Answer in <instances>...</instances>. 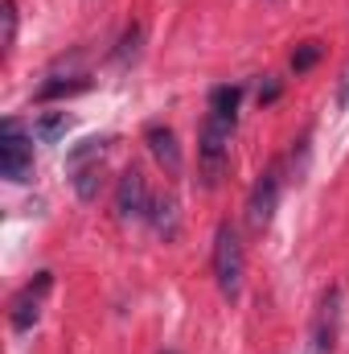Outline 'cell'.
Returning a JSON list of instances; mask_svg holds the SVG:
<instances>
[{
	"label": "cell",
	"mask_w": 349,
	"mask_h": 354,
	"mask_svg": "<svg viewBox=\"0 0 349 354\" xmlns=\"http://www.w3.org/2000/svg\"><path fill=\"white\" fill-rule=\"evenodd\" d=\"M140 41H144V29L132 21V25L119 33V46H115V54H111V58H115V66H132V62L140 58Z\"/></svg>",
	"instance_id": "13"
},
{
	"label": "cell",
	"mask_w": 349,
	"mask_h": 354,
	"mask_svg": "<svg viewBox=\"0 0 349 354\" xmlns=\"http://www.w3.org/2000/svg\"><path fill=\"white\" fill-rule=\"evenodd\" d=\"M271 99H279V79H267L259 87V103H271Z\"/></svg>",
	"instance_id": "18"
},
{
	"label": "cell",
	"mask_w": 349,
	"mask_h": 354,
	"mask_svg": "<svg viewBox=\"0 0 349 354\" xmlns=\"http://www.w3.org/2000/svg\"><path fill=\"white\" fill-rule=\"evenodd\" d=\"M279 189H283V169H279V161H271L259 177H255V185H251V194H247V227L263 235L267 227H271V218H275V210H279Z\"/></svg>",
	"instance_id": "4"
},
{
	"label": "cell",
	"mask_w": 349,
	"mask_h": 354,
	"mask_svg": "<svg viewBox=\"0 0 349 354\" xmlns=\"http://www.w3.org/2000/svg\"><path fill=\"white\" fill-rule=\"evenodd\" d=\"M103 157H107V140H103V136L79 140V145L66 153V174H70V169H83V165H90V161H103Z\"/></svg>",
	"instance_id": "12"
},
{
	"label": "cell",
	"mask_w": 349,
	"mask_h": 354,
	"mask_svg": "<svg viewBox=\"0 0 349 354\" xmlns=\"http://www.w3.org/2000/svg\"><path fill=\"white\" fill-rule=\"evenodd\" d=\"M321 54H325V46H321V41H300V46L292 50V71H296V75L312 71V66L321 62Z\"/></svg>",
	"instance_id": "17"
},
{
	"label": "cell",
	"mask_w": 349,
	"mask_h": 354,
	"mask_svg": "<svg viewBox=\"0 0 349 354\" xmlns=\"http://www.w3.org/2000/svg\"><path fill=\"white\" fill-rule=\"evenodd\" d=\"M148 210H152L148 181H144V174L132 165V169H123L119 181H115V214H119L123 223H132V218H148Z\"/></svg>",
	"instance_id": "7"
},
{
	"label": "cell",
	"mask_w": 349,
	"mask_h": 354,
	"mask_svg": "<svg viewBox=\"0 0 349 354\" xmlns=\"http://www.w3.org/2000/svg\"><path fill=\"white\" fill-rule=\"evenodd\" d=\"M50 288H54V272H37L25 288H17V297L8 301V326H12L17 334H29V330L37 326Z\"/></svg>",
	"instance_id": "5"
},
{
	"label": "cell",
	"mask_w": 349,
	"mask_h": 354,
	"mask_svg": "<svg viewBox=\"0 0 349 354\" xmlns=\"http://www.w3.org/2000/svg\"><path fill=\"white\" fill-rule=\"evenodd\" d=\"M235 120L239 115H222V111H206V120H201V132H197V174H201L206 189H214L226 177Z\"/></svg>",
	"instance_id": "1"
},
{
	"label": "cell",
	"mask_w": 349,
	"mask_h": 354,
	"mask_svg": "<svg viewBox=\"0 0 349 354\" xmlns=\"http://www.w3.org/2000/svg\"><path fill=\"white\" fill-rule=\"evenodd\" d=\"M161 354H177V351H161Z\"/></svg>",
	"instance_id": "20"
},
{
	"label": "cell",
	"mask_w": 349,
	"mask_h": 354,
	"mask_svg": "<svg viewBox=\"0 0 349 354\" xmlns=\"http://www.w3.org/2000/svg\"><path fill=\"white\" fill-rule=\"evenodd\" d=\"M148 223H152V231H157L161 239H169V243L181 235V210H177V198H173V194H161V198H152Z\"/></svg>",
	"instance_id": "9"
},
{
	"label": "cell",
	"mask_w": 349,
	"mask_h": 354,
	"mask_svg": "<svg viewBox=\"0 0 349 354\" xmlns=\"http://www.w3.org/2000/svg\"><path fill=\"white\" fill-rule=\"evenodd\" d=\"M103 161H90L83 169H70V185H74V194H79V202H99V194H103Z\"/></svg>",
	"instance_id": "10"
},
{
	"label": "cell",
	"mask_w": 349,
	"mask_h": 354,
	"mask_svg": "<svg viewBox=\"0 0 349 354\" xmlns=\"http://www.w3.org/2000/svg\"><path fill=\"white\" fill-rule=\"evenodd\" d=\"M17 46V0L0 4V58H8Z\"/></svg>",
	"instance_id": "15"
},
{
	"label": "cell",
	"mask_w": 349,
	"mask_h": 354,
	"mask_svg": "<svg viewBox=\"0 0 349 354\" xmlns=\"http://www.w3.org/2000/svg\"><path fill=\"white\" fill-rule=\"evenodd\" d=\"M239 103H243V87H239V83H222V87L210 91V111L239 115Z\"/></svg>",
	"instance_id": "14"
},
{
	"label": "cell",
	"mask_w": 349,
	"mask_h": 354,
	"mask_svg": "<svg viewBox=\"0 0 349 354\" xmlns=\"http://www.w3.org/2000/svg\"><path fill=\"white\" fill-rule=\"evenodd\" d=\"M337 107H349V71L341 75V87H337Z\"/></svg>",
	"instance_id": "19"
},
{
	"label": "cell",
	"mask_w": 349,
	"mask_h": 354,
	"mask_svg": "<svg viewBox=\"0 0 349 354\" xmlns=\"http://www.w3.org/2000/svg\"><path fill=\"white\" fill-rule=\"evenodd\" d=\"M144 145H148V153L157 157V165L165 169V174H181V145H177V132L173 128H165V124H148L144 128Z\"/></svg>",
	"instance_id": "8"
},
{
	"label": "cell",
	"mask_w": 349,
	"mask_h": 354,
	"mask_svg": "<svg viewBox=\"0 0 349 354\" xmlns=\"http://www.w3.org/2000/svg\"><path fill=\"white\" fill-rule=\"evenodd\" d=\"M90 83L87 75H70V79H54V83H46V87L37 91V99H66V95H83Z\"/></svg>",
	"instance_id": "16"
},
{
	"label": "cell",
	"mask_w": 349,
	"mask_h": 354,
	"mask_svg": "<svg viewBox=\"0 0 349 354\" xmlns=\"http://www.w3.org/2000/svg\"><path fill=\"white\" fill-rule=\"evenodd\" d=\"M0 174L17 185L33 177V132H25L21 120L0 124Z\"/></svg>",
	"instance_id": "3"
},
{
	"label": "cell",
	"mask_w": 349,
	"mask_h": 354,
	"mask_svg": "<svg viewBox=\"0 0 349 354\" xmlns=\"http://www.w3.org/2000/svg\"><path fill=\"white\" fill-rule=\"evenodd\" d=\"M341 334V288H325L308 326V354H333Z\"/></svg>",
	"instance_id": "6"
},
{
	"label": "cell",
	"mask_w": 349,
	"mask_h": 354,
	"mask_svg": "<svg viewBox=\"0 0 349 354\" xmlns=\"http://www.w3.org/2000/svg\"><path fill=\"white\" fill-rule=\"evenodd\" d=\"M66 132H70V115L66 111H46V115L33 120V140H41V145H58Z\"/></svg>",
	"instance_id": "11"
},
{
	"label": "cell",
	"mask_w": 349,
	"mask_h": 354,
	"mask_svg": "<svg viewBox=\"0 0 349 354\" xmlns=\"http://www.w3.org/2000/svg\"><path fill=\"white\" fill-rule=\"evenodd\" d=\"M243 276H247V252H243L239 227L218 223V231H214V280H218V292L226 301H239L243 297Z\"/></svg>",
	"instance_id": "2"
}]
</instances>
